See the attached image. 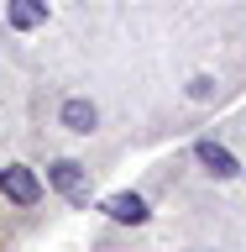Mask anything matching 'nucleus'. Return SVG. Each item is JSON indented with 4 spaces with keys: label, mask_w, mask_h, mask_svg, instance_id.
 <instances>
[{
    "label": "nucleus",
    "mask_w": 246,
    "mask_h": 252,
    "mask_svg": "<svg viewBox=\"0 0 246 252\" xmlns=\"http://www.w3.org/2000/svg\"><path fill=\"white\" fill-rule=\"evenodd\" d=\"M194 158H199L204 163V173H210V179H236V173H241V163H236L231 158V147H220V142H194Z\"/></svg>",
    "instance_id": "20e7f679"
},
{
    "label": "nucleus",
    "mask_w": 246,
    "mask_h": 252,
    "mask_svg": "<svg viewBox=\"0 0 246 252\" xmlns=\"http://www.w3.org/2000/svg\"><path fill=\"white\" fill-rule=\"evenodd\" d=\"M0 200L16 210H37L42 205V179L27 163H0Z\"/></svg>",
    "instance_id": "f257e3e1"
},
{
    "label": "nucleus",
    "mask_w": 246,
    "mask_h": 252,
    "mask_svg": "<svg viewBox=\"0 0 246 252\" xmlns=\"http://www.w3.org/2000/svg\"><path fill=\"white\" fill-rule=\"evenodd\" d=\"M47 184L58 189L68 205H79V210L89 205V168H84L79 158H53V163H47Z\"/></svg>",
    "instance_id": "f03ea898"
},
{
    "label": "nucleus",
    "mask_w": 246,
    "mask_h": 252,
    "mask_svg": "<svg viewBox=\"0 0 246 252\" xmlns=\"http://www.w3.org/2000/svg\"><path fill=\"white\" fill-rule=\"evenodd\" d=\"M58 126H68L74 137H89L94 126H100V105H94L89 94H68L58 105Z\"/></svg>",
    "instance_id": "7ed1b4c3"
},
{
    "label": "nucleus",
    "mask_w": 246,
    "mask_h": 252,
    "mask_svg": "<svg viewBox=\"0 0 246 252\" xmlns=\"http://www.w3.org/2000/svg\"><path fill=\"white\" fill-rule=\"evenodd\" d=\"M47 21V0H5V27L11 32H37Z\"/></svg>",
    "instance_id": "423d86ee"
},
{
    "label": "nucleus",
    "mask_w": 246,
    "mask_h": 252,
    "mask_svg": "<svg viewBox=\"0 0 246 252\" xmlns=\"http://www.w3.org/2000/svg\"><path fill=\"white\" fill-rule=\"evenodd\" d=\"M100 210H105L115 226H141V220H147V200H141V194H105Z\"/></svg>",
    "instance_id": "39448f33"
}]
</instances>
